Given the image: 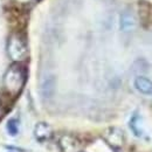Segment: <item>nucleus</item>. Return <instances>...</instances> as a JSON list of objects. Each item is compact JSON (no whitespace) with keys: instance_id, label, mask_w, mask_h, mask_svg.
Here are the masks:
<instances>
[{"instance_id":"f257e3e1","label":"nucleus","mask_w":152,"mask_h":152,"mask_svg":"<svg viewBox=\"0 0 152 152\" xmlns=\"http://www.w3.org/2000/svg\"><path fill=\"white\" fill-rule=\"evenodd\" d=\"M25 72L19 64L12 66L5 75V87L8 93L17 95L25 86Z\"/></svg>"},{"instance_id":"f03ea898","label":"nucleus","mask_w":152,"mask_h":152,"mask_svg":"<svg viewBox=\"0 0 152 152\" xmlns=\"http://www.w3.org/2000/svg\"><path fill=\"white\" fill-rule=\"evenodd\" d=\"M7 50H8L10 57L15 62L23 61V58L27 55V46H26L25 41L22 40V38H20L19 35L11 37L10 41H8Z\"/></svg>"},{"instance_id":"7ed1b4c3","label":"nucleus","mask_w":152,"mask_h":152,"mask_svg":"<svg viewBox=\"0 0 152 152\" xmlns=\"http://www.w3.org/2000/svg\"><path fill=\"white\" fill-rule=\"evenodd\" d=\"M119 28L123 33H132L137 28V18L130 10H125L121 13Z\"/></svg>"},{"instance_id":"20e7f679","label":"nucleus","mask_w":152,"mask_h":152,"mask_svg":"<svg viewBox=\"0 0 152 152\" xmlns=\"http://www.w3.org/2000/svg\"><path fill=\"white\" fill-rule=\"evenodd\" d=\"M56 90V78L54 75H47L43 77L40 86V93L43 99L49 101L55 95Z\"/></svg>"},{"instance_id":"39448f33","label":"nucleus","mask_w":152,"mask_h":152,"mask_svg":"<svg viewBox=\"0 0 152 152\" xmlns=\"http://www.w3.org/2000/svg\"><path fill=\"white\" fill-rule=\"evenodd\" d=\"M104 139L114 149H122L125 142L123 131L117 128H110L104 134Z\"/></svg>"},{"instance_id":"423d86ee","label":"nucleus","mask_w":152,"mask_h":152,"mask_svg":"<svg viewBox=\"0 0 152 152\" xmlns=\"http://www.w3.org/2000/svg\"><path fill=\"white\" fill-rule=\"evenodd\" d=\"M58 145L62 152H81V143L70 134H63L58 140Z\"/></svg>"},{"instance_id":"0eeeda50","label":"nucleus","mask_w":152,"mask_h":152,"mask_svg":"<svg viewBox=\"0 0 152 152\" xmlns=\"http://www.w3.org/2000/svg\"><path fill=\"white\" fill-rule=\"evenodd\" d=\"M133 87L142 95H145V96L152 95V81L150 78H148L146 76H143V75L136 76L134 77V81H133Z\"/></svg>"},{"instance_id":"6e6552de","label":"nucleus","mask_w":152,"mask_h":152,"mask_svg":"<svg viewBox=\"0 0 152 152\" xmlns=\"http://www.w3.org/2000/svg\"><path fill=\"white\" fill-rule=\"evenodd\" d=\"M34 136L39 142L48 140L53 136V129L52 126L46 122H39L34 128Z\"/></svg>"},{"instance_id":"1a4fd4ad","label":"nucleus","mask_w":152,"mask_h":152,"mask_svg":"<svg viewBox=\"0 0 152 152\" xmlns=\"http://www.w3.org/2000/svg\"><path fill=\"white\" fill-rule=\"evenodd\" d=\"M129 126L131 129V131L136 137H140L143 134V126H142V118L138 114H134L131 117L130 122H129Z\"/></svg>"},{"instance_id":"9d476101","label":"nucleus","mask_w":152,"mask_h":152,"mask_svg":"<svg viewBox=\"0 0 152 152\" xmlns=\"http://www.w3.org/2000/svg\"><path fill=\"white\" fill-rule=\"evenodd\" d=\"M19 129H20V124H19V121L17 118H11L7 121L6 123V131L10 136L14 137L19 133Z\"/></svg>"}]
</instances>
